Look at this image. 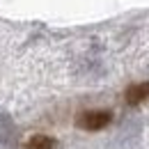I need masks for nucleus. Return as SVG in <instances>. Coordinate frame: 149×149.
I'll return each mask as SVG.
<instances>
[{
    "label": "nucleus",
    "mask_w": 149,
    "mask_h": 149,
    "mask_svg": "<svg viewBox=\"0 0 149 149\" xmlns=\"http://www.w3.org/2000/svg\"><path fill=\"white\" fill-rule=\"evenodd\" d=\"M108 119H110V112H85V115L78 119V126L94 131V129L106 126V124H108Z\"/></svg>",
    "instance_id": "obj_1"
},
{
    "label": "nucleus",
    "mask_w": 149,
    "mask_h": 149,
    "mask_svg": "<svg viewBox=\"0 0 149 149\" xmlns=\"http://www.w3.org/2000/svg\"><path fill=\"white\" fill-rule=\"evenodd\" d=\"M149 96V83L145 85H133L129 90V101L131 103H138V101H142V99H147Z\"/></svg>",
    "instance_id": "obj_2"
},
{
    "label": "nucleus",
    "mask_w": 149,
    "mask_h": 149,
    "mask_svg": "<svg viewBox=\"0 0 149 149\" xmlns=\"http://www.w3.org/2000/svg\"><path fill=\"white\" fill-rule=\"evenodd\" d=\"M28 149H55V142L48 135H35L28 142Z\"/></svg>",
    "instance_id": "obj_3"
}]
</instances>
